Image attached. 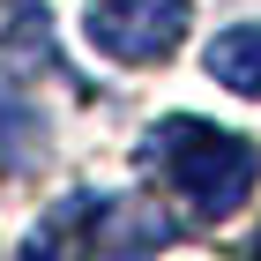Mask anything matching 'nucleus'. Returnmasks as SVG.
Listing matches in <instances>:
<instances>
[{
  "mask_svg": "<svg viewBox=\"0 0 261 261\" xmlns=\"http://www.w3.org/2000/svg\"><path fill=\"white\" fill-rule=\"evenodd\" d=\"M142 172L194 217H231L261 179V149L231 127H209L194 112H172L142 135Z\"/></svg>",
  "mask_w": 261,
  "mask_h": 261,
  "instance_id": "1",
  "label": "nucleus"
},
{
  "mask_svg": "<svg viewBox=\"0 0 261 261\" xmlns=\"http://www.w3.org/2000/svg\"><path fill=\"white\" fill-rule=\"evenodd\" d=\"M254 254H261V231H254Z\"/></svg>",
  "mask_w": 261,
  "mask_h": 261,
  "instance_id": "4",
  "label": "nucleus"
},
{
  "mask_svg": "<svg viewBox=\"0 0 261 261\" xmlns=\"http://www.w3.org/2000/svg\"><path fill=\"white\" fill-rule=\"evenodd\" d=\"M194 0H90L82 8V38L97 45L112 67H157L179 53Z\"/></svg>",
  "mask_w": 261,
  "mask_h": 261,
  "instance_id": "2",
  "label": "nucleus"
},
{
  "mask_svg": "<svg viewBox=\"0 0 261 261\" xmlns=\"http://www.w3.org/2000/svg\"><path fill=\"white\" fill-rule=\"evenodd\" d=\"M209 82H224L231 97H261V22H231L209 38Z\"/></svg>",
  "mask_w": 261,
  "mask_h": 261,
  "instance_id": "3",
  "label": "nucleus"
}]
</instances>
